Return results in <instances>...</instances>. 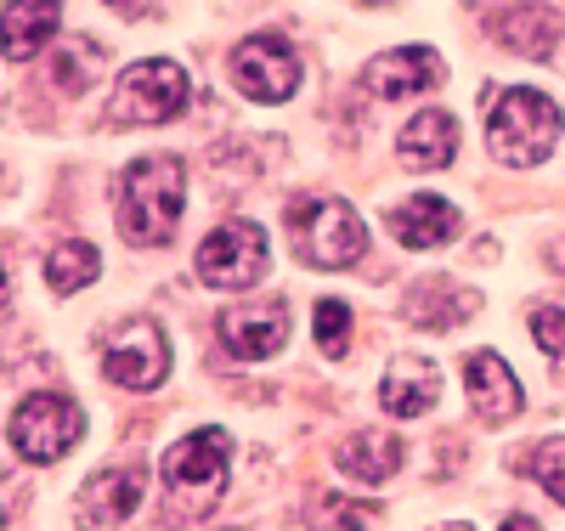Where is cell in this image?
<instances>
[{
	"label": "cell",
	"instance_id": "6da1fadb",
	"mask_svg": "<svg viewBox=\"0 0 565 531\" xmlns=\"http://www.w3.org/2000/svg\"><path fill=\"white\" fill-rule=\"evenodd\" d=\"M119 232L130 244H170L175 226H181V210H186V164L170 159V153H153V159H136L125 176H119Z\"/></svg>",
	"mask_w": 565,
	"mask_h": 531
},
{
	"label": "cell",
	"instance_id": "7a4b0ae2",
	"mask_svg": "<svg viewBox=\"0 0 565 531\" xmlns=\"http://www.w3.org/2000/svg\"><path fill=\"white\" fill-rule=\"evenodd\" d=\"M559 103L532 85H514V91H492V103H487V141H492V153L514 170H532L554 153V141H559Z\"/></svg>",
	"mask_w": 565,
	"mask_h": 531
},
{
	"label": "cell",
	"instance_id": "3957f363",
	"mask_svg": "<svg viewBox=\"0 0 565 531\" xmlns=\"http://www.w3.org/2000/svg\"><path fill=\"white\" fill-rule=\"evenodd\" d=\"M232 487V436L226 429H193L186 442L164 453V492L181 514L204 520Z\"/></svg>",
	"mask_w": 565,
	"mask_h": 531
},
{
	"label": "cell",
	"instance_id": "277c9868",
	"mask_svg": "<svg viewBox=\"0 0 565 531\" xmlns=\"http://www.w3.org/2000/svg\"><path fill=\"white\" fill-rule=\"evenodd\" d=\"M193 96V79H186L181 63L170 57H148V63H130L114 85V103H108V119L114 125H164L186 108Z\"/></svg>",
	"mask_w": 565,
	"mask_h": 531
},
{
	"label": "cell",
	"instance_id": "5b68a950",
	"mask_svg": "<svg viewBox=\"0 0 565 531\" xmlns=\"http://www.w3.org/2000/svg\"><path fill=\"white\" fill-rule=\"evenodd\" d=\"M85 436V413L74 396H57V391H40V396H23L12 424H7V442L18 458L29 464H57L63 453H74Z\"/></svg>",
	"mask_w": 565,
	"mask_h": 531
},
{
	"label": "cell",
	"instance_id": "8992f818",
	"mask_svg": "<svg viewBox=\"0 0 565 531\" xmlns=\"http://www.w3.org/2000/svg\"><path fill=\"white\" fill-rule=\"evenodd\" d=\"M295 244L311 266L340 272V266H356L367 255V226L345 199H311L295 210Z\"/></svg>",
	"mask_w": 565,
	"mask_h": 531
},
{
	"label": "cell",
	"instance_id": "52a82bcc",
	"mask_svg": "<svg viewBox=\"0 0 565 531\" xmlns=\"http://www.w3.org/2000/svg\"><path fill=\"white\" fill-rule=\"evenodd\" d=\"M271 244L255 221H226L199 244V277L210 288H255L266 277Z\"/></svg>",
	"mask_w": 565,
	"mask_h": 531
},
{
	"label": "cell",
	"instance_id": "ba28073f",
	"mask_svg": "<svg viewBox=\"0 0 565 531\" xmlns=\"http://www.w3.org/2000/svg\"><path fill=\"white\" fill-rule=\"evenodd\" d=\"M103 373L119 391H159L170 373V340L159 322H119L103 340Z\"/></svg>",
	"mask_w": 565,
	"mask_h": 531
},
{
	"label": "cell",
	"instance_id": "9c48e42d",
	"mask_svg": "<svg viewBox=\"0 0 565 531\" xmlns=\"http://www.w3.org/2000/svg\"><path fill=\"white\" fill-rule=\"evenodd\" d=\"M232 79L249 103H289L300 85V52L282 34H249L232 52Z\"/></svg>",
	"mask_w": 565,
	"mask_h": 531
},
{
	"label": "cell",
	"instance_id": "30bf717a",
	"mask_svg": "<svg viewBox=\"0 0 565 531\" xmlns=\"http://www.w3.org/2000/svg\"><path fill=\"white\" fill-rule=\"evenodd\" d=\"M215 333L232 357L244 362H266L289 346V306L282 300H249V306H226L215 317Z\"/></svg>",
	"mask_w": 565,
	"mask_h": 531
},
{
	"label": "cell",
	"instance_id": "8fae6325",
	"mask_svg": "<svg viewBox=\"0 0 565 531\" xmlns=\"http://www.w3.org/2000/svg\"><path fill=\"white\" fill-rule=\"evenodd\" d=\"M441 85V57L430 45H396V52L373 57L362 68V91H373L380 103H402V96H424Z\"/></svg>",
	"mask_w": 565,
	"mask_h": 531
},
{
	"label": "cell",
	"instance_id": "7c38bea8",
	"mask_svg": "<svg viewBox=\"0 0 565 531\" xmlns=\"http://www.w3.org/2000/svg\"><path fill=\"white\" fill-rule=\"evenodd\" d=\"M487 29H492V40L503 45V52H514V57H532V63L559 57V45H565V18H559L554 7H537V0L498 12Z\"/></svg>",
	"mask_w": 565,
	"mask_h": 531
},
{
	"label": "cell",
	"instance_id": "4fadbf2b",
	"mask_svg": "<svg viewBox=\"0 0 565 531\" xmlns=\"http://www.w3.org/2000/svg\"><path fill=\"white\" fill-rule=\"evenodd\" d=\"M148 503V464H114L79 492V520L85 525H125Z\"/></svg>",
	"mask_w": 565,
	"mask_h": 531
},
{
	"label": "cell",
	"instance_id": "5bb4252c",
	"mask_svg": "<svg viewBox=\"0 0 565 531\" xmlns=\"http://www.w3.org/2000/svg\"><path fill=\"white\" fill-rule=\"evenodd\" d=\"M463 391H469V407L481 413V424L521 418V379L509 373V362L498 351H469L463 357Z\"/></svg>",
	"mask_w": 565,
	"mask_h": 531
},
{
	"label": "cell",
	"instance_id": "9a60e30c",
	"mask_svg": "<svg viewBox=\"0 0 565 531\" xmlns=\"http://www.w3.org/2000/svg\"><path fill=\"white\" fill-rule=\"evenodd\" d=\"M385 226L407 249H441V244H452V237L463 232V215L447 199H436V192H418V199H407V204H396L385 215Z\"/></svg>",
	"mask_w": 565,
	"mask_h": 531
},
{
	"label": "cell",
	"instance_id": "2e32d148",
	"mask_svg": "<svg viewBox=\"0 0 565 531\" xmlns=\"http://www.w3.org/2000/svg\"><path fill=\"white\" fill-rule=\"evenodd\" d=\"M396 153H402L407 170H447L458 159V119L441 114V108H424L418 119L402 125Z\"/></svg>",
	"mask_w": 565,
	"mask_h": 531
},
{
	"label": "cell",
	"instance_id": "e0dca14e",
	"mask_svg": "<svg viewBox=\"0 0 565 531\" xmlns=\"http://www.w3.org/2000/svg\"><path fill=\"white\" fill-rule=\"evenodd\" d=\"M436 396H441V373H436V362H424V357H402V362H391V373L380 379V407L396 413V418L430 413Z\"/></svg>",
	"mask_w": 565,
	"mask_h": 531
},
{
	"label": "cell",
	"instance_id": "ac0fdd59",
	"mask_svg": "<svg viewBox=\"0 0 565 531\" xmlns=\"http://www.w3.org/2000/svg\"><path fill=\"white\" fill-rule=\"evenodd\" d=\"M63 23V0H7V63H29Z\"/></svg>",
	"mask_w": 565,
	"mask_h": 531
},
{
	"label": "cell",
	"instance_id": "d6986e66",
	"mask_svg": "<svg viewBox=\"0 0 565 531\" xmlns=\"http://www.w3.org/2000/svg\"><path fill=\"white\" fill-rule=\"evenodd\" d=\"M340 469L351 475V480H362V487H380V480H391L396 469H402V458H407V447L391 436V429H356L351 442H340Z\"/></svg>",
	"mask_w": 565,
	"mask_h": 531
},
{
	"label": "cell",
	"instance_id": "ffe728a7",
	"mask_svg": "<svg viewBox=\"0 0 565 531\" xmlns=\"http://www.w3.org/2000/svg\"><path fill=\"white\" fill-rule=\"evenodd\" d=\"M476 306H481V295H476V288H463V283H452V277H424L407 295V317L418 328H452Z\"/></svg>",
	"mask_w": 565,
	"mask_h": 531
},
{
	"label": "cell",
	"instance_id": "44dd1931",
	"mask_svg": "<svg viewBox=\"0 0 565 531\" xmlns=\"http://www.w3.org/2000/svg\"><path fill=\"white\" fill-rule=\"evenodd\" d=\"M90 277H103V255H97V244H85V237H63V244L45 255V283H52V295H79Z\"/></svg>",
	"mask_w": 565,
	"mask_h": 531
},
{
	"label": "cell",
	"instance_id": "7402d4cb",
	"mask_svg": "<svg viewBox=\"0 0 565 531\" xmlns=\"http://www.w3.org/2000/svg\"><path fill=\"white\" fill-rule=\"evenodd\" d=\"M317 346L328 362H340L351 351V306L345 300H317Z\"/></svg>",
	"mask_w": 565,
	"mask_h": 531
},
{
	"label": "cell",
	"instance_id": "603a6c76",
	"mask_svg": "<svg viewBox=\"0 0 565 531\" xmlns=\"http://www.w3.org/2000/svg\"><path fill=\"white\" fill-rule=\"evenodd\" d=\"M526 475L537 480V487H543L554 503H565V436H554V442L532 447V458H526Z\"/></svg>",
	"mask_w": 565,
	"mask_h": 531
},
{
	"label": "cell",
	"instance_id": "cb8c5ba5",
	"mask_svg": "<svg viewBox=\"0 0 565 531\" xmlns=\"http://www.w3.org/2000/svg\"><path fill=\"white\" fill-rule=\"evenodd\" d=\"M532 340H537V351H543V357L565 362V311L537 306V311H532Z\"/></svg>",
	"mask_w": 565,
	"mask_h": 531
},
{
	"label": "cell",
	"instance_id": "d4e9b609",
	"mask_svg": "<svg viewBox=\"0 0 565 531\" xmlns=\"http://www.w3.org/2000/svg\"><path fill=\"white\" fill-rule=\"evenodd\" d=\"M108 7H119V12L130 18V12H141V0H108Z\"/></svg>",
	"mask_w": 565,
	"mask_h": 531
}]
</instances>
